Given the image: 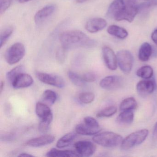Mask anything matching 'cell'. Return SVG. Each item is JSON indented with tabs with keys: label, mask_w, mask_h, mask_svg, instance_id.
<instances>
[{
	"label": "cell",
	"mask_w": 157,
	"mask_h": 157,
	"mask_svg": "<svg viewBox=\"0 0 157 157\" xmlns=\"http://www.w3.org/2000/svg\"><path fill=\"white\" fill-rule=\"evenodd\" d=\"M59 40L61 47L66 50L78 48H90L96 44V41L79 30H70L62 33Z\"/></svg>",
	"instance_id": "cell-1"
},
{
	"label": "cell",
	"mask_w": 157,
	"mask_h": 157,
	"mask_svg": "<svg viewBox=\"0 0 157 157\" xmlns=\"http://www.w3.org/2000/svg\"><path fill=\"white\" fill-rule=\"evenodd\" d=\"M93 140L96 144L105 147H114L121 145L123 141L122 136L110 131L97 134L93 137Z\"/></svg>",
	"instance_id": "cell-2"
},
{
	"label": "cell",
	"mask_w": 157,
	"mask_h": 157,
	"mask_svg": "<svg viewBox=\"0 0 157 157\" xmlns=\"http://www.w3.org/2000/svg\"><path fill=\"white\" fill-rule=\"evenodd\" d=\"M101 130L97 120L91 117H86L83 119V123L76 126L75 130L79 135L83 136L95 135Z\"/></svg>",
	"instance_id": "cell-3"
},
{
	"label": "cell",
	"mask_w": 157,
	"mask_h": 157,
	"mask_svg": "<svg viewBox=\"0 0 157 157\" xmlns=\"http://www.w3.org/2000/svg\"><path fill=\"white\" fill-rule=\"evenodd\" d=\"M148 135V130L147 129H140L131 133L123 139L121 144V149L128 150L140 145L145 141Z\"/></svg>",
	"instance_id": "cell-4"
},
{
	"label": "cell",
	"mask_w": 157,
	"mask_h": 157,
	"mask_svg": "<svg viewBox=\"0 0 157 157\" xmlns=\"http://www.w3.org/2000/svg\"><path fill=\"white\" fill-rule=\"evenodd\" d=\"M25 54L24 45L21 43L13 44L5 53V57L7 63L10 65H14L21 61Z\"/></svg>",
	"instance_id": "cell-5"
},
{
	"label": "cell",
	"mask_w": 157,
	"mask_h": 157,
	"mask_svg": "<svg viewBox=\"0 0 157 157\" xmlns=\"http://www.w3.org/2000/svg\"><path fill=\"white\" fill-rule=\"evenodd\" d=\"M117 58L122 72L126 74L130 73L134 63V57L130 52L126 50L118 51L117 54Z\"/></svg>",
	"instance_id": "cell-6"
},
{
	"label": "cell",
	"mask_w": 157,
	"mask_h": 157,
	"mask_svg": "<svg viewBox=\"0 0 157 157\" xmlns=\"http://www.w3.org/2000/svg\"><path fill=\"white\" fill-rule=\"evenodd\" d=\"M37 78L44 83L58 88H63L65 86V81L60 76L45 72H36Z\"/></svg>",
	"instance_id": "cell-7"
},
{
	"label": "cell",
	"mask_w": 157,
	"mask_h": 157,
	"mask_svg": "<svg viewBox=\"0 0 157 157\" xmlns=\"http://www.w3.org/2000/svg\"><path fill=\"white\" fill-rule=\"evenodd\" d=\"M76 151L80 156L90 157L96 151V147L94 143L88 140H80L74 144Z\"/></svg>",
	"instance_id": "cell-8"
},
{
	"label": "cell",
	"mask_w": 157,
	"mask_h": 157,
	"mask_svg": "<svg viewBox=\"0 0 157 157\" xmlns=\"http://www.w3.org/2000/svg\"><path fill=\"white\" fill-rule=\"evenodd\" d=\"M139 10L136 5H125L123 10L115 18L116 21H126L132 22Z\"/></svg>",
	"instance_id": "cell-9"
},
{
	"label": "cell",
	"mask_w": 157,
	"mask_h": 157,
	"mask_svg": "<svg viewBox=\"0 0 157 157\" xmlns=\"http://www.w3.org/2000/svg\"><path fill=\"white\" fill-rule=\"evenodd\" d=\"M123 83V79L118 76H109L103 78L100 81L101 88L108 90H116L120 88Z\"/></svg>",
	"instance_id": "cell-10"
},
{
	"label": "cell",
	"mask_w": 157,
	"mask_h": 157,
	"mask_svg": "<svg viewBox=\"0 0 157 157\" xmlns=\"http://www.w3.org/2000/svg\"><path fill=\"white\" fill-rule=\"evenodd\" d=\"M102 55L107 67L112 71L116 70L117 68V58L112 48L107 46L104 47L102 48Z\"/></svg>",
	"instance_id": "cell-11"
},
{
	"label": "cell",
	"mask_w": 157,
	"mask_h": 157,
	"mask_svg": "<svg viewBox=\"0 0 157 157\" xmlns=\"http://www.w3.org/2000/svg\"><path fill=\"white\" fill-rule=\"evenodd\" d=\"M107 25V22L101 18H94L88 21L85 25V29L91 33H96L104 29Z\"/></svg>",
	"instance_id": "cell-12"
},
{
	"label": "cell",
	"mask_w": 157,
	"mask_h": 157,
	"mask_svg": "<svg viewBox=\"0 0 157 157\" xmlns=\"http://www.w3.org/2000/svg\"><path fill=\"white\" fill-rule=\"evenodd\" d=\"M33 83L32 76L23 72L18 75L11 84L14 89H21L30 87Z\"/></svg>",
	"instance_id": "cell-13"
},
{
	"label": "cell",
	"mask_w": 157,
	"mask_h": 157,
	"mask_svg": "<svg viewBox=\"0 0 157 157\" xmlns=\"http://www.w3.org/2000/svg\"><path fill=\"white\" fill-rule=\"evenodd\" d=\"M55 140V137L53 135H44L29 140L26 142V145L34 147H39L49 145Z\"/></svg>",
	"instance_id": "cell-14"
},
{
	"label": "cell",
	"mask_w": 157,
	"mask_h": 157,
	"mask_svg": "<svg viewBox=\"0 0 157 157\" xmlns=\"http://www.w3.org/2000/svg\"><path fill=\"white\" fill-rule=\"evenodd\" d=\"M155 88V84L154 82L149 79L140 81L138 82L136 85L138 93L143 97L153 93Z\"/></svg>",
	"instance_id": "cell-15"
},
{
	"label": "cell",
	"mask_w": 157,
	"mask_h": 157,
	"mask_svg": "<svg viewBox=\"0 0 157 157\" xmlns=\"http://www.w3.org/2000/svg\"><path fill=\"white\" fill-rule=\"evenodd\" d=\"M56 10V5L53 4L47 5L42 8L36 13L34 17L35 21L37 24L42 23L45 20L51 16Z\"/></svg>",
	"instance_id": "cell-16"
},
{
	"label": "cell",
	"mask_w": 157,
	"mask_h": 157,
	"mask_svg": "<svg viewBox=\"0 0 157 157\" xmlns=\"http://www.w3.org/2000/svg\"><path fill=\"white\" fill-rule=\"evenodd\" d=\"M125 5V4L123 0H115L108 8L106 13L107 17L111 19H115L123 10Z\"/></svg>",
	"instance_id": "cell-17"
},
{
	"label": "cell",
	"mask_w": 157,
	"mask_h": 157,
	"mask_svg": "<svg viewBox=\"0 0 157 157\" xmlns=\"http://www.w3.org/2000/svg\"><path fill=\"white\" fill-rule=\"evenodd\" d=\"M36 113L41 120L53 117V113L49 106L46 104L42 102L36 103Z\"/></svg>",
	"instance_id": "cell-18"
},
{
	"label": "cell",
	"mask_w": 157,
	"mask_h": 157,
	"mask_svg": "<svg viewBox=\"0 0 157 157\" xmlns=\"http://www.w3.org/2000/svg\"><path fill=\"white\" fill-rule=\"evenodd\" d=\"M47 157H79V155L76 151L60 150L56 148L51 149L47 153Z\"/></svg>",
	"instance_id": "cell-19"
},
{
	"label": "cell",
	"mask_w": 157,
	"mask_h": 157,
	"mask_svg": "<svg viewBox=\"0 0 157 157\" xmlns=\"http://www.w3.org/2000/svg\"><path fill=\"white\" fill-rule=\"evenodd\" d=\"M152 52V48L151 45L148 43H143L139 50V59L142 62H146L149 59Z\"/></svg>",
	"instance_id": "cell-20"
},
{
	"label": "cell",
	"mask_w": 157,
	"mask_h": 157,
	"mask_svg": "<svg viewBox=\"0 0 157 157\" xmlns=\"http://www.w3.org/2000/svg\"><path fill=\"white\" fill-rule=\"evenodd\" d=\"M107 31L109 34L120 39H125L128 36V33L124 28L116 25H110Z\"/></svg>",
	"instance_id": "cell-21"
},
{
	"label": "cell",
	"mask_w": 157,
	"mask_h": 157,
	"mask_svg": "<svg viewBox=\"0 0 157 157\" xmlns=\"http://www.w3.org/2000/svg\"><path fill=\"white\" fill-rule=\"evenodd\" d=\"M134 115L132 110L122 111L117 118V122L120 124L128 125L134 120Z\"/></svg>",
	"instance_id": "cell-22"
},
{
	"label": "cell",
	"mask_w": 157,
	"mask_h": 157,
	"mask_svg": "<svg viewBox=\"0 0 157 157\" xmlns=\"http://www.w3.org/2000/svg\"><path fill=\"white\" fill-rule=\"evenodd\" d=\"M76 136V134L73 132L66 134L58 140L57 142L56 147L59 148L68 147L73 142Z\"/></svg>",
	"instance_id": "cell-23"
},
{
	"label": "cell",
	"mask_w": 157,
	"mask_h": 157,
	"mask_svg": "<svg viewBox=\"0 0 157 157\" xmlns=\"http://www.w3.org/2000/svg\"><path fill=\"white\" fill-rule=\"evenodd\" d=\"M137 103L133 97L126 98L122 101L119 106L120 111H128L136 109L137 107Z\"/></svg>",
	"instance_id": "cell-24"
},
{
	"label": "cell",
	"mask_w": 157,
	"mask_h": 157,
	"mask_svg": "<svg viewBox=\"0 0 157 157\" xmlns=\"http://www.w3.org/2000/svg\"><path fill=\"white\" fill-rule=\"evenodd\" d=\"M42 100L48 105L54 104L57 100V95L54 91L50 90H45L42 95Z\"/></svg>",
	"instance_id": "cell-25"
},
{
	"label": "cell",
	"mask_w": 157,
	"mask_h": 157,
	"mask_svg": "<svg viewBox=\"0 0 157 157\" xmlns=\"http://www.w3.org/2000/svg\"><path fill=\"white\" fill-rule=\"evenodd\" d=\"M153 74V69L149 66H143L136 71L137 76L144 79H149L152 77Z\"/></svg>",
	"instance_id": "cell-26"
},
{
	"label": "cell",
	"mask_w": 157,
	"mask_h": 157,
	"mask_svg": "<svg viewBox=\"0 0 157 157\" xmlns=\"http://www.w3.org/2000/svg\"><path fill=\"white\" fill-rule=\"evenodd\" d=\"M24 71V67L22 65L17 66L10 71L7 74V79L9 82L12 84L15 78L21 73H23Z\"/></svg>",
	"instance_id": "cell-27"
},
{
	"label": "cell",
	"mask_w": 157,
	"mask_h": 157,
	"mask_svg": "<svg viewBox=\"0 0 157 157\" xmlns=\"http://www.w3.org/2000/svg\"><path fill=\"white\" fill-rule=\"evenodd\" d=\"M68 76L71 81L77 86L82 87L86 83L82 77L79 74L72 71H69L68 72Z\"/></svg>",
	"instance_id": "cell-28"
},
{
	"label": "cell",
	"mask_w": 157,
	"mask_h": 157,
	"mask_svg": "<svg viewBox=\"0 0 157 157\" xmlns=\"http://www.w3.org/2000/svg\"><path fill=\"white\" fill-rule=\"evenodd\" d=\"M13 28L12 26H9L5 28L0 35V46L2 47L7 43L10 37L13 33Z\"/></svg>",
	"instance_id": "cell-29"
},
{
	"label": "cell",
	"mask_w": 157,
	"mask_h": 157,
	"mask_svg": "<svg viewBox=\"0 0 157 157\" xmlns=\"http://www.w3.org/2000/svg\"><path fill=\"white\" fill-rule=\"evenodd\" d=\"M117 111L116 107L113 105L108 106L97 113L96 116L99 118L110 117L114 115Z\"/></svg>",
	"instance_id": "cell-30"
},
{
	"label": "cell",
	"mask_w": 157,
	"mask_h": 157,
	"mask_svg": "<svg viewBox=\"0 0 157 157\" xmlns=\"http://www.w3.org/2000/svg\"><path fill=\"white\" fill-rule=\"evenodd\" d=\"M94 94L90 92L81 93L78 96V99L80 102L86 104L92 102L94 101Z\"/></svg>",
	"instance_id": "cell-31"
},
{
	"label": "cell",
	"mask_w": 157,
	"mask_h": 157,
	"mask_svg": "<svg viewBox=\"0 0 157 157\" xmlns=\"http://www.w3.org/2000/svg\"><path fill=\"white\" fill-rule=\"evenodd\" d=\"M53 118V117H50L41 120L38 125V130L39 131L42 133L47 132L50 128V125L52 123Z\"/></svg>",
	"instance_id": "cell-32"
},
{
	"label": "cell",
	"mask_w": 157,
	"mask_h": 157,
	"mask_svg": "<svg viewBox=\"0 0 157 157\" xmlns=\"http://www.w3.org/2000/svg\"><path fill=\"white\" fill-rule=\"evenodd\" d=\"M66 49L61 47L59 48L56 54L57 60L59 63H63L65 60L66 58Z\"/></svg>",
	"instance_id": "cell-33"
},
{
	"label": "cell",
	"mask_w": 157,
	"mask_h": 157,
	"mask_svg": "<svg viewBox=\"0 0 157 157\" xmlns=\"http://www.w3.org/2000/svg\"><path fill=\"white\" fill-rule=\"evenodd\" d=\"M12 0H0V14L4 13L10 6Z\"/></svg>",
	"instance_id": "cell-34"
},
{
	"label": "cell",
	"mask_w": 157,
	"mask_h": 157,
	"mask_svg": "<svg viewBox=\"0 0 157 157\" xmlns=\"http://www.w3.org/2000/svg\"><path fill=\"white\" fill-rule=\"evenodd\" d=\"M82 78L85 82H92L96 80V76L93 72H87L82 76Z\"/></svg>",
	"instance_id": "cell-35"
},
{
	"label": "cell",
	"mask_w": 157,
	"mask_h": 157,
	"mask_svg": "<svg viewBox=\"0 0 157 157\" xmlns=\"http://www.w3.org/2000/svg\"><path fill=\"white\" fill-rule=\"evenodd\" d=\"M151 40L157 45V28L155 29L151 35Z\"/></svg>",
	"instance_id": "cell-36"
},
{
	"label": "cell",
	"mask_w": 157,
	"mask_h": 157,
	"mask_svg": "<svg viewBox=\"0 0 157 157\" xmlns=\"http://www.w3.org/2000/svg\"><path fill=\"white\" fill-rule=\"evenodd\" d=\"M13 135L12 134H8L7 135H4V136L1 137V139H3V140H12L13 139Z\"/></svg>",
	"instance_id": "cell-37"
},
{
	"label": "cell",
	"mask_w": 157,
	"mask_h": 157,
	"mask_svg": "<svg viewBox=\"0 0 157 157\" xmlns=\"http://www.w3.org/2000/svg\"><path fill=\"white\" fill-rule=\"evenodd\" d=\"M125 5H136V0H123Z\"/></svg>",
	"instance_id": "cell-38"
},
{
	"label": "cell",
	"mask_w": 157,
	"mask_h": 157,
	"mask_svg": "<svg viewBox=\"0 0 157 157\" xmlns=\"http://www.w3.org/2000/svg\"><path fill=\"white\" fill-rule=\"evenodd\" d=\"M152 135H153V137L154 139L157 138V122L154 126Z\"/></svg>",
	"instance_id": "cell-39"
},
{
	"label": "cell",
	"mask_w": 157,
	"mask_h": 157,
	"mask_svg": "<svg viewBox=\"0 0 157 157\" xmlns=\"http://www.w3.org/2000/svg\"><path fill=\"white\" fill-rule=\"evenodd\" d=\"M19 157H34L33 155H31V154H29L28 153H25V152H23V153H21L18 155Z\"/></svg>",
	"instance_id": "cell-40"
},
{
	"label": "cell",
	"mask_w": 157,
	"mask_h": 157,
	"mask_svg": "<svg viewBox=\"0 0 157 157\" xmlns=\"http://www.w3.org/2000/svg\"><path fill=\"white\" fill-rule=\"evenodd\" d=\"M4 86H5V82L4 81H1V85H0V92L2 94V92L4 90Z\"/></svg>",
	"instance_id": "cell-41"
},
{
	"label": "cell",
	"mask_w": 157,
	"mask_h": 157,
	"mask_svg": "<svg viewBox=\"0 0 157 157\" xmlns=\"http://www.w3.org/2000/svg\"><path fill=\"white\" fill-rule=\"evenodd\" d=\"M88 0H76V2L78 3H82L86 2L88 1Z\"/></svg>",
	"instance_id": "cell-42"
},
{
	"label": "cell",
	"mask_w": 157,
	"mask_h": 157,
	"mask_svg": "<svg viewBox=\"0 0 157 157\" xmlns=\"http://www.w3.org/2000/svg\"><path fill=\"white\" fill-rule=\"evenodd\" d=\"M18 1H19L20 3H24L28 2L31 1L32 0H18Z\"/></svg>",
	"instance_id": "cell-43"
},
{
	"label": "cell",
	"mask_w": 157,
	"mask_h": 157,
	"mask_svg": "<svg viewBox=\"0 0 157 157\" xmlns=\"http://www.w3.org/2000/svg\"><path fill=\"white\" fill-rule=\"evenodd\" d=\"M144 1H149L150 0H144Z\"/></svg>",
	"instance_id": "cell-44"
}]
</instances>
